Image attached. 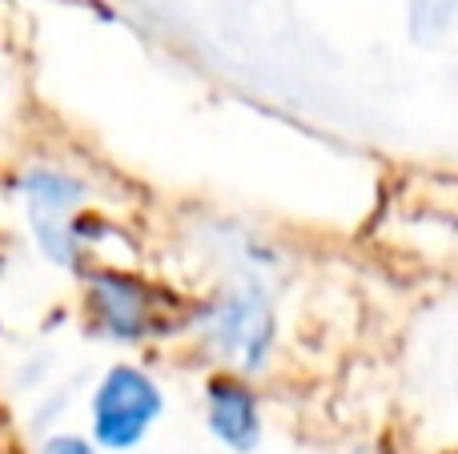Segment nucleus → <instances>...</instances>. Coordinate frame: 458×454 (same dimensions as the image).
<instances>
[{"label":"nucleus","mask_w":458,"mask_h":454,"mask_svg":"<svg viewBox=\"0 0 458 454\" xmlns=\"http://www.w3.org/2000/svg\"><path fill=\"white\" fill-rule=\"evenodd\" d=\"M206 418L217 442L233 454H253L261 442V407L258 394L245 378L237 374H217L206 386Z\"/></svg>","instance_id":"obj_5"},{"label":"nucleus","mask_w":458,"mask_h":454,"mask_svg":"<svg viewBox=\"0 0 458 454\" xmlns=\"http://www.w3.org/2000/svg\"><path fill=\"white\" fill-rule=\"evenodd\" d=\"M21 193H24V206H29V222H32L40 249L56 265H77V257H81L77 209L85 201V185L77 177H69L64 169L32 165L21 181Z\"/></svg>","instance_id":"obj_4"},{"label":"nucleus","mask_w":458,"mask_h":454,"mask_svg":"<svg viewBox=\"0 0 458 454\" xmlns=\"http://www.w3.org/2000/svg\"><path fill=\"white\" fill-rule=\"evenodd\" d=\"M198 330L209 350L233 370H258L274 350V310L258 282H242L217 294L198 314Z\"/></svg>","instance_id":"obj_2"},{"label":"nucleus","mask_w":458,"mask_h":454,"mask_svg":"<svg viewBox=\"0 0 458 454\" xmlns=\"http://www.w3.org/2000/svg\"><path fill=\"white\" fill-rule=\"evenodd\" d=\"M161 386L141 366H113L93 391L89 423L93 442L105 450H133L161 418Z\"/></svg>","instance_id":"obj_3"},{"label":"nucleus","mask_w":458,"mask_h":454,"mask_svg":"<svg viewBox=\"0 0 458 454\" xmlns=\"http://www.w3.org/2000/svg\"><path fill=\"white\" fill-rule=\"evenodd\" d=\"M37 454H97V450H93V442L77 439V434H53Z\"/></svg>","instance_id":"obj_6"},{"label":"nucleus","mask_w":458,"mask_h":454,"mask_svg":"<svg viewBox=\"0 0 458 454\" xmlns=\"http://www.w3.org/2000/svg\"><path fill=\"white\" fill-rule=\"evenodd\" d=\"M85 306L93 326L117 342H141V338L165 334L177 322L174 298L165 290L121 270H97L89 278Z\"/></svg>","instance_id":"obj_1"}]
</instances>
